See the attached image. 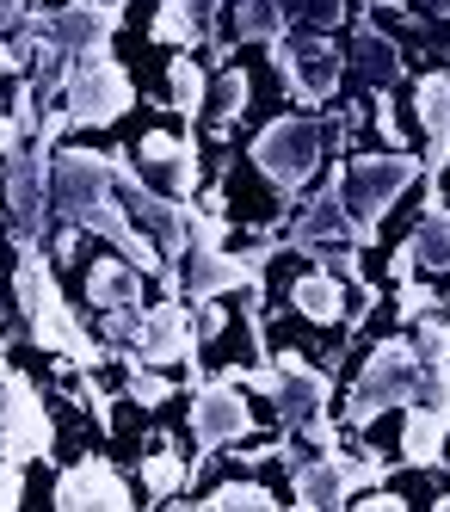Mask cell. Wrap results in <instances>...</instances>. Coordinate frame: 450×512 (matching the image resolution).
<instances>
[{"label": "cell", "mask_w": 450, "mask_h": 512, "mask_svg": "<svg viewBox=\"0 0 450 512\" xmlns=\"http://www.w3.org/2000/svg\"><path fill=\"white\" fill-rule=\"evenodd\" d=\"M44 161H50L44 142L7 155V210H13L19 247H37L44 241V223H50V173H44Z\"/></svg>", "instance_id": "8fae6325"}, {"label": "cell", "mask_w": 450, "mask_h": 512, "mask_svg": "<svg viewBox=\"0 0 450 512\" xmlns=\"http://www.w3.org/2000/svg\"><path fill=\"white\" fill-rule=\"evenodd\" d=\"M377 7H401V0H377Z\"/></svg>", "instance_id": "7bdbcfd3"}, {"label": "cell", "mask_w": 450, "mask_h": 512, "mask_svg": "<svg viewBox=\"0 0 450 512\" xmlns=\"http://www.w3.org/2000/svg\"><path fill=\"white\" fill-rule=\"evenodd\" d=\"M444 432H450V414L444 408H407V432H401V451L414 469H438L444 463Z\"/></svg>", "instance_id": "d6986e66"}, {"label": "cell", "mask_w": 450, "mask_h": 512, "mask_svg": "<svg viewBox=\"0 0 450 512\" xmlns=\"http://www.w3.org/2000/svg\"><path fill=\"white\" fill-rule=\"evenodd\" d=\"M253 432V408L241 401V383L216 377V383H198L192 389V438L198 451H222V445H241V438Z\"/></svg>", "instance_id": "7c38bea8"}, {"label": "cell", "mask_w": 450, "mask_h": 512, "mask_svg": "<svg viewBox=\"0 0 450 512\" xmlns=\"http://www.w3.org/2000/svg\"><path fill=\"white\" fill-rule=\"evenodd\" d=\"M185 149H192V142H173L167 130H148V136H142V161H148V167H167V179L179 173Z\"/></svg>", "instance_id": "4dcf8cb0"}, {"label": "cell", "mask_w": 450, "mask_h": 512, "mask_svg": "<svg viewBox=\"0 0 450 512\" xmlns=\"http://www.w3.org/2000/svg\"><path fill=\"white\" fill-rule=\"evenodd\" d=\"M407 253H414V266L426 260L432 272H450V210H444V204H432L426 223L407 235Z\"/></svg>", "instance_id": "cb8c5ba5"}, {"label": "cell", "mask_w": 450, "mask_h": 512, "mask_svg": "<svg viewBox=\"0 0 450 512\" xmlns=\"http://www.w3.org/2000/svg\"><path fill=\"white\" fill-rule=\"evenodd\" d=\"M19 149V118H0V155Z\"/></svg>", "instance_id": "f35d334b"}, {"label": "cell", "mask_w": 450, "mask_h": 512, "mask_svg": "<svg viewBox=\"0 0 450 512\" xmlns=\"http://www.w3.org/2000/svg\"><path fill=\"white\" fill-rule=\"evenodd\" d=\"M7 68H19V56H13V44H0V75H7Z\"/></svg>", "instance_id": "60d3db41"}, {"label": "cell", "mask_w": 450, "mask_h": 512, "mask_svg": "<svg viewBox=\"0 0 450 512\" xmlns=\"http://www.w3.org/2000/svg\"><path fill=\"white\" fill-rule=\"evenodd\" d=\"M352 68H358V81H370V87H395V81H401V56H395V44L377 31V19L358 25V38H352Z\"/></svg>", "instance_id": "ffe728a7"}, {"label": "cell", "mask_w": 450, "mask_h": 512, "mask_svg": "<svg viewBox=\"0 0 450 512\" xmlns=\"http://www.w3.org/2000/svg\"><path fill=\"white\" fill-rule=\"evenodd\" d=\"M284 31H290V7H284V0H241V7H235V25H229V50L247 44V38L278 44Z\"/></svg>", "instance_id": "603a6c76"}, {"label": "cell", "mask_w": 450, "mask_h": 512, "mask_svg": "<svg viewBox=\"0 0 450 512\" xmlns=\"http://www.w3.org/2000/svg\"><path fill=\"white\" fill-rule=\"evenodd\" d=\"M185 506H204V512H266V506H278V494L266 482H222V488H210V500H185Z\"/></svg>", "instance_id": "d4e9b609"}, {"label": "cell", "mask_w": 450, "mask_h": 512, "mask_svg": "<svg viewBox=\"0 0 450 512\" xmlns=\"http://www.w3.org/2000/svg\"><path fill=\"white\" fill-rule=\"evenodd\" d=\"M167 395H173V383L155 377V371H142V358H136V364H130V401H142V408H161Z\"/></svg>", "instance_id": "d6a6232c"}, {"label": "cell", "mask_w": 450, "mask_h": 512, "mask_svg": "<svg viewBox=\"0 0 450 512\" xmlns=\"http://www.w3.org/2000/svg\"><path fill=\"white\" fill-rule=\"evenodd\" d=\"M118 19H124V0H74V7L50 13V38L68 56H99L105 38L118 31Z\"/></svg>", "instance_id": "2e32d148"}, {"label": "cell", "mask_w": 450, "mask_h": 512, "mask_svg": "<svg viewBox=\"0 0 450 512\" xmlns=\"http://www.w3.org/2000/svg\"><path fill=\"white\" fill-rule=\"evenodd\" d=\"M111 186H118V173H111V161L93 155V149H68L50 167V198L62 204V216H68L74 229L118 241V253H130L136 272H161V241L142 235L130 216L111 204Z\"/></svg>", "instance_id": "6da1fadb"}, {"label": "cell", "mask_w": 450, "mask_h": 512, "mask_svg": "<svg viewBox=\"0 0 450 512\" xmlns=\"http://www.w3.org/2000/svg\"><path fill=\"white\" fill-rule=\"evenodd\" d=\"M290 303H296V315H309V321L333 327V321H346V278H333V272H309V278H296Z\"/></svg>", "instance_id": "44dd1931"}, {"label": "cell", "mask_w": 450, "mask_h": 512, "mask_svg": "<svg viewBox=\"0 0 450 512\" xmlns=\"http://www.w3.org/2000/svg\"><path fill=\"white\" fill-rule=\"evenodd\" d=\"M414 112H420V124H426V136H432V155H426V210H432V204H444V198H438V179H444V167H450V81H444V75H420Z\"/></svg>", "instance_id": "e0dca14e"}, {"label": "cell", "mask_w": 450, "mask_h": 512, "mask_svg": "<svg viewBox=\"0 0 450 512\" xmlns=\"http://www.w3.org/2000/svg\"><path fill=\"white\" fill-rule=\"evenodd\" d=\"M247 112V68H229L222 62V105H216V136H229Z\"/></svg>", "instance_id": "83f0119b"}, {"label": "cell", "mask_w": 450, "mask_h": 512, "mask_svg": "<svg viewBox=\"0 0 450 512\" xmlns=\"http://www.w3.org/2000/svg\"><path fill=\"white\" fill-rule=\"evenodd\" d=\"M420 7H426L432 19H450V0H420Z\"/></svg>", "instance_id": "ab89813d"}, {"label": "cell", "mask_w": 450, "mask_h": 512, "mask_svg": "<svg viewBox=\"0 0 450 512\" xmlns=\"http://www.w3.org/2000/svg\"><path fill=\"white\" fill-rule=\"evenodd\" d=\"M414 377H420V352L407 346V340H383L377 352H370V364H364L352 401H346V426H352V432L377 426V414H389L395 401L414 395Z\"/></svg>", "instance_id": "5b68a950"}, {"label": "cell", "mask_w": 450, "mask_h": 512, "mask_svg": "<svg viewBox=\"0 0 450 512\" xmlns=\"http://www.w3.org/2000/svg\"><path fill=\"white\" fill-rule=\"evenodd\" d=\"M377 130H383L389 149H401V124H395V112H389V99H377Z\"/></svg>", "instance_id": "d590c367"}, {"label": "cell", "mask_w": 450, "mask_h": 512, "mask_svg": "<svg viewBox=\"0 0 450 512\" xmlns=\"http://www.w3.org/2000/svg\"><path fill=\"white\" fill-rule=\"evenodd\" d=\"M19 303H25V321H31V340L44 346V352H62V358H81V371H99V364L111 358L105 346H93L81 334V321L68 315L62 303V290L50 284V260L37 247H25V260H19Z\"/></svg>", "instance_id": "7a4b0ae2"}, {"label": "cell", "mask_w": 450, "mask_h": 512, "mask_svg": "<svg viewBox=\"0 0 450 512\" xmlns=\"http://www.w3.org/2000/svg\"><path fill=\"white\" fill-rule=\"evenodd\" d=\"M340 179L346 173H327V192L303 210V223L290 229V247L296 253H321V247H340V241H358V229H352V210H346V198H340Z\"/></svg>", "instance_id": "ac0fdd59"}, {"label": "cell", "mask_w": 450, "mask_h": 512, "mask_svg": "<svg viewBox=\"0 0 450 512\" xmlns=\"http://www.w3.org/2000/svg\"><path fill=\"white\" fill-rule=\"evenodd\" d=\"M266 260H272V247L247 253V260H235V253H222V247L185 253V272H173L167 284H173V297H192V303H210V297H222V290H253L259 297V272H266Z\"/></svg>", "instance_id": "30bf717a"}, {"label": "cell", "mask_w": 450, "mask_h": 512, "mask_svg": "<svg viewBox=\"0 0 450 512\" xmlns=\"http://www.w3.org/2000/svg\"><path fill=\"white\" fill-rule=\"evenodd\" d=\"M56 506L62 512H124L130 506V482L105 457H87L56 475Z\"/></svg>", "instance_id": "9a60e30c"}, {"label": "cell", "mask_w": 450, "mask_h": 512, "mask_svg": "<svg viewBox=\"0 0 450 512\" xmlns=\"http://www.w3.org/2000/svg\"><path fill=\"white\" fill-rule=\"evenodd\" d=\"M0 426H7V451L19 463H37L56 451V426H50V408L44 395L31 389V377H7V389H0Z\"/></svg>", "instance_id": "4fadbf2b"}, {"label": "cell", "mask_w": 450, "mask_h": 512, "mask_svg": "<svg viewBox=\"0 0 450 512\" xmlns=\"http://www.w3.org/2000/svg\"><path fill=\"white\" fill-rule=\"evenodd\" d=\"M87 297H93V309H136L142 303V278L130 272V260H93V272H87Z\"/></svg>", "instance_id": "7402d4cb"}, {"label": "cell", "mask_w": 450, "mask_h": 512, "mask_svg": "<svg viewBox=\"0 0 450 512\" xmlns=\"http://www.w3.org/2000/svg\"><path fill=\"white\" fill-rule=\"evenodd\" d=\"M420 179V161L414 155H401V149H389V155H358L352 167H346V179H340V198H346V210H352V229H358V247L364 241H377V223L389 216V204L407 192Z\"/></svg>", "instance_id": "3957f363"}, {"label": "cell", "mask_w": 450, "mask_h": 512, "mask_svg": "<svg viewBox=\"0 0 450 512\" xmlns=\"http://www.w3.org/2000/svg\"><path fill=\"white\" fill-rule=\"evenodd\" d=\"M136 309H105V340H136Z\"/></svg>", "instance_id": "e575fe53"}, {"label": "cell", "mask_w": 450, "mask_h": 512, "mask_svg": "<svg viewBox=\"0 0 450 512\" xmlns=\"http://www.w3.org/2000/svg\"><path fill=\"white\" fill-rule=\"evenodd\" d=\"M278 426L303 432L315 451H340V432L327 420V371H315L303 352H278Z\"/></svg>", "instance_id": "277c9868"}, {"label": "cell", "mask_w": 450, "mask_h": 512, "mask_svg": "<svg viewBox=\"0 0 450 512\" xmlns=\"http://www.w3.org/2000/svg\"><path fill=\"white\" fill-rule=\"evenodd\" d=\"M31 7H37V0H0V31H7V25H25Z\"/></svg>", "instance_id": "8d00e7d4"}, {"label": "cell", "mask_w": 450, "mask_h": 512, "mask_svg": "<svg viewBox=\"0 0 450 512\" xmlns=\"http://www.w3.org/2000/svg\"><path fill=\"white\" fill-rule=\"evenodd\" d=\"M148 31H155V44H179V50H192L204 38L192 0H161V13H155V25H148Z\"/></svg>", "instance_id": "484cf974"}, {"label": "cell", "mask_w": 450, "mask_h": 512, "mask_svg": "<svg viewBox=\"0 0 450 512\" xmlns=\"http://www.w3.org/2000/svg\"><path fill=\"white\" fill-rule=\"evenodd\" d=\"M432 309H438V297H432V290H426V284H414V278H401L395 315H401V321H420V315H432Z\"/></svg>", "instance_id": "836d02e7"}, {"label": "cell", "mask_w": 450, "mask_h": 512, "mask_svg": "<svg viewBox=\"0 0 450 512\" xmlns=\"http://www.w3.org/2000/svg\"><path fill=\"white\" fill-rule=\"evenodd\" d=\"M25 463L7 451V426H0V512H13L19 506V494H25V475H19Z\"/></svg>", "instance_id": "1f68e13d"}, {"label": "cell", "mask_w": 450, "mask_h": 512, "mask_svg": "<svg viewBox=\"0 0 450 512\" xmlns=\"http://www.w3.org/2000/svg\"><path fill=\"white\" fill-rule=\"evenodd\" d=\"M253 161H259V173H266L272 186L290 198V192L321 167V124H315V118H278V124H266V130L253 136Z\"/></svg>", "instance_id": "52a82bcc"}, {"label": "cell", "mask_w": 450, "mask_h": 512, "mask_svg": "<svg viewBox=\"0 0 450 512\" xmlns=\"http://www.w3.org/2000/svg\"><path fill=\"white\" fill-rule=\"evenodd\" d=\"M352 506H364V512H401L407 500L401 494H370V500H352Z\"/></svg>", "instance_id": "74e56055"}, {"label": "cell", "mask_w": 450, "mask_h": 512, "mask_svg": "<svg viewBox=\"0 0 450 512\" xmlns=\"http://www.w3.org/2000/svg\"><path fill=\"white\" fill-rule=\"evenodd\" d=\"M167 87H173V105H179L185 118H198V112H204V68L185 56V50H179L173 68H167Z\"/></svg>", "instance_id": "4316f807"}, {"label": "cell", "mask_w": 450, "mask_h": 512, "mask_svg": "<svg viewBox=\"0 0 450 512\" xmlns=\"http://www.w3.org/2000/svg\"><path fill=\"white\" fill-rule=\"evenodd\" d=\"M136 358L142 364H192L198 358V327L185 315V303H155L136 321Z\"/></svg>", "instance_id": "5bb4252c"}, {"label": "cell", "mask_w": 450, "mask_h": 512, "mask_svg": "<svg viewBox=\"0 0 450 512\" xmlns=\"http://www.w3.org/2000/svg\"><path fill=\"white\" fill-rule=\"evenodd\" d=\"M142 482H148V494H179L185 488V463H179V451H155V457H148L142 463Z\"/></svg>", "instance_id": "f546056e"}, {"label": "cell", "mask_w": 450, "mask_h": 512, "mask_svg": "<svg viewBox=\"0 0 450 512\" xmlns=\"http://www.w3.org/2000/svg\"><path fill=\"white\" fill-rule=\"evenodd\" d=\"M407 401H420V408H444V414H450V358H438V364H420L414 395H407Z\"/></svg>", "instance_id": "f1b7e54d"}, {"label": "cell", "mask_w": 450, "mask_h": 512, "mask_svg": "<svg viewBox=\"0 0 450 512\" xmlns=\"http://www.w3.org/2000/svg\"><path fill=\"white\" fill-rule=\"evenodd\" d=\"M383 475H389L383 457L321 451L315 463H303V457L290 463V488H296V506H346L352 488H383Z\"/></svg>", "instance_id": "ba28073f"}, {"label": "cell", "mask_w": 450, "mask_h": 512, "mask_svg": "<svg viewBox=\"0 0 450 512\" xmlns=\"http://www.w3.org/2000/svg\"><path fill=\"white\" fill-rule=\"evenodd\" d=\"M272 68H278V81H284V93L296 105H321L333 87H340L346 56H340V44H333L327 31H296V38L272 44Z\"/></svg>", "instance_id": "8992f818"}, {"label": "cell", "mask_w": 450, "mask_h": 512, "mask_svg": "<svg viewBox=\"0 0 450 512\" xmlns=\"http://www.w3.org/2000/svg\"><path fill=\"white\" fill-rule=\"evenodd\" d=\"M216 7H222V0H192V13H198V19H210Z\"/></svg>", "instance_id": "b9f144b4"}, {"label": "cell", "mask_w": 450, "mask_h": 512, "mask_svg": "<svg viewBox=\"0 0 450 512\" xmlns=\"http://www.w3.org/2000/svg\"><path fill=\"white\" fill-rule=\"evenodd\" d=\"M130 99H136L130 75H124V68L111 62L105 50H99V56H81V62L68 68V118H74V124L99 130V124H111V118H118Z\"/></svg>", "instance_id": "9c48e42d"}]
</instances>
